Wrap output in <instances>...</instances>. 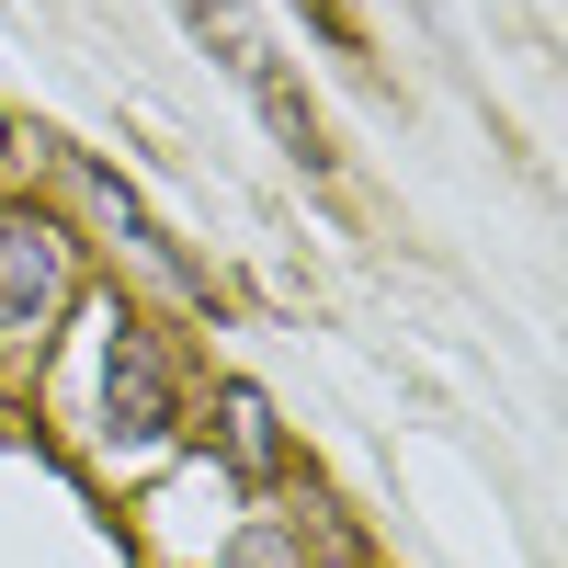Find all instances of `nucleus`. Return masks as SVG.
Instances as JSON below:
<instances>
[{
  "label": "nucleus",
  "mask_w": 568,
  "mask_h": 568,
  "mask_svg": "<svg viewBox=\"0 0 568 568\" xmlns=\"http://www.w3.org/2000/svg\"><path fill=\"white\" fill-rule=\"evenodd\" d=\"M307 23H318L329 45H353V23H342V12H329V0H307Z\"/></svg>",
  "instance_id": "423d86ee"
},
{
  "label": "nucleus",
  "mask_w": 568,
  "mask_h": 568,
  "mask_svg": "<svg viewBox=\"0 0 568 568\" xmlns=\"http://www.w3.org/2000/svg\"><path fill=\"white\" fill-rule=\"evenodd\" d=\"M216 568H296V546H284V535H273V524H251V535H240V546H227V557H216Z\"/></svg>",
  "instance_id": "39448f33"
},
{
  "label": "nucleus",
  "mask_w": 568,
  "mask_h": 568,
  "mask_svg": "<svg viewBox=\"0 0 568 568\" xmlns=\"http://www.w3.org/2000/svg\"><path fill=\"white\" fill-rule=\"evenodd\" d=\"M216 420H227V455H240V478L262 489L273 466H284V444H273V409H262V387H227V398H216Z\"/></svg>",
  "instance_id": "20e7f679"
},
{
  "label": "nucleus",
  "mask_w": 568,
  "mask_h": 568,
  "mask_svg": "<svg viewBox=\"0 0 568 568\" xmlns=\"http://www.w3.org/2000/svg\"><path fill=\"white\" fill-rule=\"evenodd\" d=\"M0 149H12V125H0Z\"/></svg>",
  "instance_id": "0eeeda50"
},
{
  "label": "nucleus",
  "mask_w": 568,
  "mask_h": 568,
  "mask_svg": "<svg viewBox=\"0 0 568 568\" xmlns=\"http://www.w3.org/2000/svg\"><path fill=\"white\" fill-rule=\"evenodd\" d=\"M69 307V240L45 216H0V329H45Z\"/></svg>",
  "instance_id": "f03ea898"
},
{
  "label": "nucleus",
  "mask_w": 568,
  "mask_h": 568,
  "mask_svg": "<svg viewBox=\"0 0 568 568\" xmlns=\"http://www.w3.org/2000/svg\"><path fill=\"white\" fill-rule=\"evenodd\" d=\"M103 398H114V433H125V444H160V433H171V387H160V353L136 342V318L114 329V364H103Z\"/></svg>",
  "instance_id": "7ed1b4c3"
},
{
  "label": "nucleus",
  "mask_w": 568,
  "mask_h": 568,
  "mask_svg": "<svg viewBox=\"0 0 568 568\" xmlns=\"http://www.w3.org/2000/svg\"><path fill=\"white\" fill-rule=\"evenodd\" d=\"M171 12L194 23V45H216V58L240 69V91L262 103V125L284 136V160H296V171H329V136H318V114H307V91L284 80V58H273V34H262V23L240 12V0H171Z\"/></svg>",
  "instance_id": "f257e3e1"
}]
</instances>
